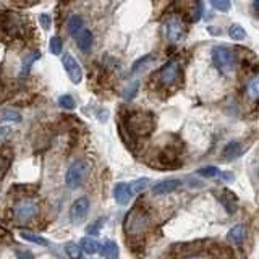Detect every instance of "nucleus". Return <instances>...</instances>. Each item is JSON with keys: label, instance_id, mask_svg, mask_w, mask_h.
I'll return each instance as SVG.
<instances>
[{"label": "nucleus", "instance_id": "f257e3e1", "mask_svg": "<svg viewBox=\"0 0 259 259\" xmlns=\"http://www.w3.org/2000/svg\"><path fill=\"white\" fill-rule=\"evenodd\" d=\"M149 214L141 206H136L133 211L128 212L125 219V233L128 238H141L149 229Z\"/></svg>", "mask_w": 259, "mask_h": 259}, {"label": "nucleus", "instance_id": "f03ea898", "mask_svg": "<svg viewBox=\"0 0 259 259\" xmlns=\"http://www.w3.org/2000/svg\"><path fill=\"white\" fill-rule=\"evenodd\" d=\"M39 214V203L34 198H21L11 207V219L16 224H29Z\"/></svg>", "mask_w": 259, "mask_h": 259}, {"label": "nucleus", "instance_id": "7ed1b4c3", "mask_svg": "<svg viewBox=\"0 0 259 259\" xmlns=\"http://www.w3.org/2000/svg\"><path fill=\"white\" fill-rule=\"evenodd\" d=\"M212 63L220 73L224 75H230L233 68H235V54L227 47V45H217L214 47L212 52Z\"/></svg>", "mask_w": 259, "mask_h": 259}, {"label": "nucleus", "instance_id": "20e7f679", "mask_svg": "<svg viewBox=\"0 0 259 259\" xmlns=\"http://www.w3.org/2000/svg\"><path fill=\"white\" fill-rule=\"evenodd\" d=\"M86 175H88L86 162L76 160V162H73V164L68 167L67 173H65V183H67V186L71 188V190H75V188L81 186L84 178H86Z\"/></svg>", "mask_w": 259, "mask_h": 259}, {"label": "nucleus", "instance_id": "39448f33", "mask_svg": "<svg viewBox=\"0 0 259 259\" xmlns=\"http://www.w3.org/2000/svg\"><path fill=\"white\" fill-rule=\"evenodd\" d=\"M128 128L134 134H147L152 130V117L146 112H134L128 117Z\"/></svg>", "mask_w": 259, "mask_h": 259}, {"label": "nucleus", "instance_id": "423d86ee", "mask_svg": "<svg viewBox=\"0 0 259 259\" xmlns=\"http://www.w3.org/2000/svg\"><path fill=\"white\" fill-rule=\"evenodd\" d=\"M180 73H181L180 65L177 62H168L160 70L159 81H160V84L164 88H172V86H175V84L178 83Z\"/></svg>", "mask_w": 259, "mask_h": 259}, {"label": "nucleus", "instance_id": "0eeeda50", "mask_svg": "<svg viewBox=\"0 0 259 259\" xmlns=\"http://www.w3.org/2000/svg\"><path fill=\"white\" fill-rule=\"evenodd\" d=\"M62 63H63V68H65V71H67V75H68L70 80L73 81L75 84L81 83V80H83V70L80 67V63L75 60V57L71 54H65L62 57Z\"/></svg>", "mask_w": 259, "mask_h": 259}, {"label": "nucleus", "instance_id": "6e6552de", "mask_svg": "<svg viewBox=\"0 0 259 259\" xmlns=\"http://www.w3.org/2000/svg\"><path fill=\"white\" fill-rule=\"evenodd\" d=\"M165 34L172 42H178L185 37V26L178 18H168L165 21Z\"/></svg>", "mask_w": 259, "mask_h": 259}, {"label": "nucleus", "instance_id": "1a4fd4ad", "mask_svg": "<svg viewBox=\"0 0 259 259\" xmlns=\"http://www.w3.org/2000/svg\"><path fill=\"white\" fill-rule=\"evenodd\" d=\"M88 212H89V199L84 196L78 198L70 207V217L73 222H80V220H83L86 217Z\"/></svg>", "mask_w": 259, "mask_h": 259}, {"label": "nucleus", "instance_id": "9d476101", "mask_svg": "<svg viewBox=\"0 0 259 259\" xmlns=\"http://www.w3.org/2000/svg\"><path fill=\"white\" fill-rule=\"evenodd\" d=\"M180 186H181V181L177 178L164 180L152 186V193L154 194H168V193H173L175 190H178Z\"/></svg>", "mask_w": 259, "mask_h": 259}, {"label": "nucleus", "instance_id": "9b49d317", "mask_svg": "<svg viewBox=\"0 0 259 259\" xmlns=\"http://www.w3.org/2000/svg\"><path fill=\"white\" fill-rule=\"evenodd\" d=\"M217 198L220 199V203L224 204L227 212H229V214H235L237 206H238V201H237L235 194H233L232 191H229V190H222V191L217 194Z\"/></svg>", "mask_w": 259, "mask_h": 259}, {"label": "nucleus", "instance_id": "f8f14e48", "mask_svg": "<svg viewBox=\"0 0 259 259\" xmlns=\"http://www.w3.org/2000/svg\"><path fill=\"white\" fill-rule=\"evenodd\" d=\"M131 186L127 185V183H117L115 188H114V196H115V201L122 206L128 204L130 198H131Z\"/></svg>", "mask_w": 259, "mask_h": 259}, {"label": "nucleus", "instance_id": "ddd939ff", "mask_svg": "<svg viewBox=\"0 0 259 259\" xmlns=\"http://www.w3.org/2000/svg\"><path fill=\"white\" fill-rule=\"evenodd\" d=\"M245 238H246V227L242 224L232 227L229 233H227V240H229L232 245H242L245 242Z\"/></svg>", "mask_w": 259, "mask_h": 259}, {"label": "nucleus", "instance_id": "4468645a", "mask_svg": "<svg viewBox=\"0 0 259 259\" xmlns=\"http://www.w3.org/2000/svg\"><path fill=\"white\" fill-rule=\"evenodd\" d=\"M93 41H94L93 32L88 29H83L80 34L76 36V44L81 52H89L91 47H93Z\"/></svg>", "mask_w": 259, "mask_h": 259}, {"label": "nucleus", "instance_id": "2eb2a0df", "mask_svg": "<svg viewBox=\"0 0 259 259\" xmlns=\"http://www.w3.org/2000/svg\"><path fill=\"white\" fill-rule=\"evenodd\" d=\"M240 154H242V144H240L238 141H230L229 144L224 147L222 157L225 160H233V159H237Z\"/></svg>", "mask_w": 259, "mask_h": 259}, {"label": "nucleus", "instance_id": "dca6fc26", "mask_svg": "<svg viewBox=\"0 0 259 259\" xmlns=\"http://www.w3.org/2000/svg\"><path fill=\"white\" fill-rule=\"evenodd\" d=\"M80 246H81V250H83L84 253H86V255H96V253L101 251L99 242H97V240H94V238H91V237L81 238Z\"/></svg>", "mask_w": 259, "mask_h": 259}, {"label": "nucleus", "instance_id": "f3484780", "mask_svg": "<svg viewBox=\"0 0 259 259\" xmlns=\"http://www.w3.org/2000/svg\"><path fill=\"white\" fill-rule=\"evenodd\" d=\"M101 255L106 259H117L119 258V246H117V243L112 242V240H107V242H104V245L101 246Z\"/></svg>", "mask_w": 259, "mask_h": 259}, {"label": "nucleus", "instance_id": "a211bd4d", "mask_svg": "<svg viewBox=\"0 0 259 259\" xmlns=\"http://www.w3.org/2000/svg\"><path fill=\"white\" fill-rule=\"evenodd\" d=\"M83 26H84V21H83V18L80 15H73L70 19H68V23H67V29L71 36H78L80 32L83 31Z\"/></svg>", "mask_w": 259, "mask_h": 259}, {"label": "nucleus", "instance_id": "6ab92c4d", "mask_svg": "<svg viewBox=\"0 0 259 259\" xmlns=\"http://www.w3.org/2000/svg\"><path fill=\"white\" fill-rule=\"evenodd\" d=\"M246 96L250 99H258L259 97V76L251 78V80L246 83Z\"/></svg>", "mask_w": 259, "mask_h": 259}, {"label": "nucleus", "instance_id": "aec40b11", "mask_svg": "<svg viewBox=\"0 0 259 259\" xmlns=\"http://www.w3.org/2000/svg\"><path fill=\"white\" fill-rule=\"evenodd\" d=\"M41 57V54L39 52H32V54H29L28 57H24V60H23V65H21V76H26L29 73V70H31V65L34 63L37 58Z\"/></svg>", "mask_w": 259, "mask_h": 259}, {"label": "nucleus", "instance_id": "412c9836", "mask_svg": "<svg viewBox=\"0 0 259 259\" xmlns=\"http://www.w3.org/2000/svg\"><path fill=\"white\" fill-rule=\"evenodd\" d=\"M229 36L233 39V41H243L246 37V31L242 24H232L229 28Z\"/></svg>", "mask_w": 259, "mask_h": 259}, {"label": "nucleus", "instance_id": "4be33fe9", "mask_svg": "<svg viewBox=\"0 0 259 259\" xmlns=\"http://www.w3.org/2000/svg\"><path fill=\"white\" fill-rule=\"evenodd\" d=\"M0 122H15V123H19L21 122V114L18 112V110H3V114L0 115Z\"/></svg>", "mask_w": 259, "mask_h": 259}, {"label": "nucleus", "instance_id": "5701e85b", "mask_svg": "<svg viewBox=\"0 0 259 259\" xmlns=\"http://www.w3.org/2000/svg\"><path fill=\"white\" fill-rule=\"evenodd\" d=\"M65 250H67V255L70 259H81L83 258V250L80 245L76 243H68L65 246Z\"/></svg>", "mask_w": 259, "mask_h": 259}, {"label": "nucleus", "instance_id": "b1692460", "mask_svg": "<svg viewBox=\"0 0 259 259\" xmlns=\"http://www.w3.org/2000/svg\"><path fill=\"white\" fill-rule=\"evenodd\" d=\"M49 49L54 55H60L62 54V49H63V42L62 39L58 36H52L50 37V42H49Z\"/></svg>", "mask_w": 259, "mask_h": 259}, {"label": "nucleus", "instance_id": "393cba45", "mask_svg": "<svg viewBox=\"0 0 259 259\" xmlns=\"http://www.w3.org/2000/svg\"><path fill=\"white\" fill-rule=\"evenodd\" d=\"M58 106H60L62 109H65V110H73L76 107V102L70 94H65V96L58 97Z\"/></svg>", "mask_w": 259, "mask_h": 259}, {"label": "nucleus", "instance_id": "a878e982", "mask_svg": "<svg viewBox=\"0 0 259 259\" xmlns=\"http://www.w3.org/2000/svg\"><path fill=\"white\" fill-rule=\"evenodd\" d=\"M198 175L199 177H204V178H216L220 175L219 172V168L217 167H214V165H209V167H203V168H199L198 170Z\"/></svg>", "mask_w": 259, "mask_h": 259}, {"label": "nucleus", "instance_id": "bb28decb", "mask_svg": "<svg viewBox=\"0 0 259 259\" xmlns=\"http://www.w3.org/2000/svg\"><path fill=\"white\" fill-rule=\"evenodd\" d=\"M21 237L26 240V242H31V243H36V245H41V246H47V240L36 235V233H29V232H23Z\"/></svg>", "mask_w": 259, "mask_h": 259}, {"label": "nucleus", "instance_id": "cd10ccee", "mask_svg": "<svg viewBox=\"0 0 259 259\" xmlns=\"http://www.w3.org/2000/svg\"><path fill=\"white\" fill-rule=\"evenodd\" d=\"M180 259H214L212 255L209 251H190V253H186L185 256H181Z\"/></svg>", "mask_w": 259, "mask_h": 259}, {"label": "nucleus", "instance_id": "c85d7f7f", "mask_svg": "<svg viewBox=\"0 0 259 259\" xmlns=\"http://www.w3.org/2000/svg\"><path fill=\"white\" fill-rule=\"evenodd\" d=\"M147 183H149V180H147V178H139V180L133 181V183L130 185V186H131V193L136 194V193L144 191V190H146V186H147Z\"/></svg>", "mask_w": 259, "mask_h": 259}, {"label": "nucleus", "instance_id": "c756f323", "mask_svg": "<svg viewBox=\"0 0 259 259\" xmlns=\"http://www.w3.org/2000/svg\"><path fill=\"white\" fill-rule=\"evenodd\" d=\"M211 5L219 11H229L230 10V0H211Z\"/></svg>", "mask_w": 259, "mask_h": 259}, {"label": "nucleus", "instance_id": "7c9ffc66", "mask_svg": "<svg viewBox=\"0 0 259 259\" xmlns=\"http://www.w3.org/2000/svg\"><path fill=\"white\" fill-rule=\"evenodd\" d=\"M151 58H152V55H146V57H141L139 60H136L134 63H133V67H131V71H138L141 67H144V65H147L149 62H151Z\"/></svg>", "mask_w": 259, "mask_h": 259}, {"label": "nucleus", "instance_id": "2f4dec72", "mask_svg": "<svg viewBox=\"0 0 259 259\" xmlns=\"http://www.w3.org/2000/svg\"><path fill=\"white\" fill-rule=\"evenodd\" d=\"M10 167V160L5 159L3 155H0V180L3 178V175L6 173V170H8Z\"/></svg>", "mask_w": 259, "mask_h": 259}, {"label": "nucleus", "instance_id": "473e14b6", "mask_svg": "<svg viewBox=\"0 0 259 259\" xmlns=\"http://www.w3.org/2000/svg\"><path fill=\"white\" fill-rule=\"evenodd\" d=\"M136 91H138V83L131 84V86H128V89L125 91V99H131V97L136 94Z\"/></svg>", "mask_w": 259, "mask_h": 259}, {"label": "nucleus", "instance_id": "72a5a7b5", "mask_svg": "<svg viewBox=\"0 0 259 259\" xmlns=\"http://www.w3.org/2000/svg\"><path fill=\"white\" fill-rule=\"evenodd\" d=\"M39 21H41L44 29H49L50 28V18L47 15H41V16H39Z\"/></svg>", "mask_w": 259, "mask_h": 259}, {"label": "nucleus", "instance_id": "f704fd0d", "mask_svg": "<svg viewBox=\"0 0 259 259\" xmlns=\"http://www.w3.org/2000/svg\"><path fill=\"white\" fill-rule=\"evenodd\" d=\"M101 225H102V222H101V220H99V222H96L94 225H89V227H88V233H93V235H96V233L99 232Z\"/></svg>", "mask_w": 259, "mask_h": 259}, {"label": "nucleus", "instance_id": "c9c22d12", "mask_svg": "<svg viewBox=\"0 0 259 259\" xmlns=\"http://www.w3.org/2000/svg\"><path fill=\"white\" fill-rule=\"evenodd\" d=\"M10 134V128L6 127H0V142H2L3 139H6V136Z\"/></svg>", "mask_w": 259, "mask_h": 259}, {"label": "nucleus", "instance_id": "e433bc0d", "mask_svg": "<svg viewBox=\"0 0 259 259\" xmlns=\"http://www.w3.org/2000/svg\"><path fill=\"white\" fill-rule=\"evenodd\" d=\"M253 8L259 13V0H255V2H253Z\"/></svg>", "mask_w": 259, "mask_h": 259}]
</instances>
